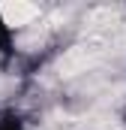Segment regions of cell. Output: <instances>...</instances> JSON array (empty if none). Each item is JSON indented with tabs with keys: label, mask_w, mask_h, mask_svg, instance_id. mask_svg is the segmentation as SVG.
<instances>
[{
	"label": "cell",
	"mask_w": 126,
	"mask_h": 130,
	"mask_svg": "<svg viewBox=\"0 0 126 130\" xmlns=\"http://www.w3.org/2000/svg\"><path fill=\"white\" fill-rule=\"evenodd\" d=\"M0 15H6V24L21 27V24H27L30 18L39 15V9L36 6H27V3H15V6H0Z\"/></svg>",
	"instance_id": "1"
}]
</instances>
